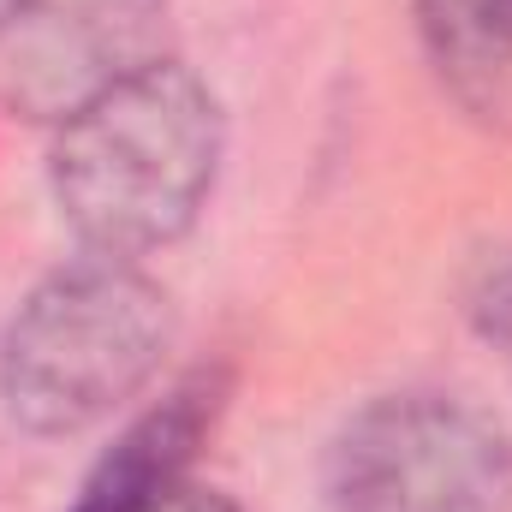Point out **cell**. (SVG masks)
<instances>
[{
    "instance_id": "cell-1",
    "label": "cell",
    "mask_w": 512,
    "mask_h": 512,
    "mask_svg": "<svg viewBox=\"0 0 512 512\" xmlns=\"http://www.w3.org/2000/svg\"><path fill=\"white\" fill-rule=\"evenodd\" d=\"M221 167V108L179 60H143L54 143V197L90 256L173 245Z\"/></svg>"
},
{
    "instance_id": "cell-2",
    "label": "cell",
    "mask_w": 512,
    "mask_h": 512,
    "mask_svg": "<svg viewBox=\"0 0 512 512\" xmlns=\"http://www.w3.org/2000/svg\"><path fill=\"white\" fill-rule=\"evenodd\" d=\"M167 292L126 256L48 274L0 346V399L36 435H78L120 411L167 352Z\"/></svg>"
},
{
    "instance_id": "cell-3",
    "label": "cell",
    "mask_w": 512,
    "mask_h": 512,
    "mask_svg": "<svg viewBox=\"0 0 512 512\" xmlns=\"http://www.w3.org/2000/svg\"><path fill=\"white\" fill-rule=\"evenodd\" d=\"M328 489L340 512H512V447L465 399L387 393L340 429Z\"/></svg>"
},
{
    "instance_id": "cell-4",
    "label": "cell",
    "mask_w": 512,
    "mask_h": 512,
    "mask_svg": "<svg viewBox=\"0 0 512 512\" xmlns=\"http://www.w3.org/2000/svg\"><path fill=\"white\" fill-rule=\"evenodd\" d=\"M131 66L126 30L108 6L78 0H30L0 24V102L30 120H72Z\"/></svg>"
},
{
    "instance_id": "cell-5",
    "label": "cell",
    "mask_w": 512,
    "mask_h": 512,
    "mask_svg": "<svg viewBox=\"0 0 512 512\" xmlns=\"http://www.w3.org/2000/svg\"><path fill=\"white\" fill-rule=\"evenodd\" d=\"M221 399H227L221 376L179 382L155 411H143L102 453V465L84 477L72 512H149L155 501H167L185 483L197 447L209 441V429L221 417Z\"/></svg>"
},
{
    "instance_id": "cell-6",
    "label": "cell",
    "mask_w": 512,
    "mask_h": 512,
    "mask_svg": "<svg viewBox=\"0 0 512 512\" xmlns=\"http://www.w3.org/2000/svg\"><path fill=\"white\" fill-rule=\"evenodd\" d=\"M429 60L471 108H501L512 84V0H417Z\"/></svg>"
},
{
    "instance_id": "cell-7",
    "label": "cell",
    "mask_w": 512,
    "mask_h": 512,
    "mask_svg": "<svg viewBox=\"0 0 512 512\" xmlns=\"http://www.w3.org/2000/svg\"><path fill=\"white\" fill-rule=\"evenodd\" d=\"M465 316L483 340L512 346V245H495L465 274Z\"/></svg>"
},
{
    "instance_id": "cell-8",
    "label": "cell",
    "mask_w": 512,
    "mask_h": 512,
    "mask_svg": "<svg viewBox=\"0 0 512 512\" xmlns=\"http://www.w3.org/2000/svg\"><path fill=\"white\" fill-rule=\"evenodd\" d=\"M149 512H245L233 495H221V489H197V483H179L167 501H155Z\"/></svg>"
},
{
    "instance_id": "cell-9",
    "label": "cell",
    "mask_w": 512,
    "mask_h": 512,
    "mask_svg": "<svg viewBox=\"0 0 512 512\" xmlns=\"http://www.w3.org/2000/svg\"><path fill=\"white\" fill-rule=\"evenodd\" d=\"M24 6H30V0H0V24H6L12 12H24Z\"/></svg>"
}]
</instances>
